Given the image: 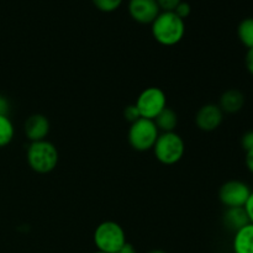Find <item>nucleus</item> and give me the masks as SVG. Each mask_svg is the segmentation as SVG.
<instances>
[{"mask_svg":"<svg viewBox=\"0 0 253 253\" xmlns=\"http://www.w3.org/2000/svg\"><path fill=\"white\" fill-rule=\"evenodd\" d=\"M116 253H137V251H136V249L132 246V245L126 242V244L124 245V246L121 247V249Z\"/></svg>","mask_w":253,"mask_h":253,"instance_id":"26","label":"nucleus"},{"mask_svg":"<svg viewBox=\"0 0 253 253\" xmlns=\"http://www.w3.org/2000/svg\"><path fill=\"white\" fill-rule=\"evenodd\" d=\"M245 161H246V166H247V168H249V170L253 174V148L252 150L247 151Z\"/></svg>","mask_w":253,"mask_h":253,"instance_id":"25","label":"nucleus"},{"mask_svg":"<svg viewBox=\"0 0 253 253\" xmlns=\"http://www.w3.org/2000/svg\"><path fill=\"white\" fill-rule=\"evenodd\" d=\"M237 35H239L240 41L246 46L247 48L253 47V17H247L242 20L237 29Z\"/></svg>","mask_w":253,"mask_h":253,"instance_id":"15","label":"nucleus"},{"mask_svg":"<svg viewBox=\"0 0 253 253\" xmlns=\"http://www.w3.org/2000/svg\"><path fill=\"white\" fill-rule=\"evenodd\" d=\"M241 146L245 151H250L253 148V131L245 133L241 138Z\"/></svg>","mask_w":253,"mask_h":253,"instance_id":"21","label":"nucleus"},{"mask_svg":"<svg viewBox=\"0 0 253 253\" xmlns=\"http://www.w3.org/2000/svg\"><path fill=\"white\" fill-rule=\"evenodd\" d=\"M152 35L158 43L163 46H174L179 43L185 34L184 20L180 19L174 11L160 12L152 22Z\"/></svg>","mask_w":253,"mask_h":253,"instance_id":"1","label":"nucleus"},{"mask_svg":"<svg viewBox=\"0 0 253 253\" xmlns=\"http://www.w3.org/2000/svg\"><path fill=\"white\" fill-rule=\"evenodd\" d=\"M26 160L34 172L47 174L58 165V150L53 143L47 140L31 142L27 147Z\"/></svg>","mask_w":253,"mask_h":253,"instance_id":"2","label":"nucleus"},{"mask_svg":"<svg viewBox=\"0 0 253 253\" xmlns=\"http://www.w3.org/2000/svg\"><path fill=\"white\" fill-rule=\"evenodd\" d=\"M148 253H167V252L162 251V250H152V251H150Z\"/></svg>","mask_w":253,"mask_h":253,"instance_id":"27","label":"nucleus"},{"mask_svg":"<svg viewBox=\"0 0 253 253\" xmlns=\"http://www.w3.org/2000/svg\"><path fill=\"white\" fill-rule=\"evenodd\" d=\"M93 2L101 11L110 12L118 9L121 2H123V0H93Z\"/></svg>","mask_w":253,"mask_h":253,"instance_id":"17","label":"nucleus"},{"mask_svg":"<svg viewBox=\"0 0 253 253\" xmlns=\"http://www.w3.org/2000/svg\"><path fill=\"white\" fill-rule=\"evenodd\" d=\"M180 1L182 0H157V4L163 11H174Z\"/></svg>","mask_w":253,"mask_h":253,"instance_id":"20","label":"nucleus"},{"mask_svg":"<svg viewBox=\"0 0 253 253\" xmlns=\"http://www.w3.org/2000/svg\"><path fill=\"white\" fill-rule=\"evenodd\" d=\"M128 12L131 17L140 24H152L160 15L161 9L157 0H130Z\"/></svg>","mask_w":253,"mask_h":253,"instance_id":"9","label":"nucleus"},{"mask_svg":"<svg viewBox=\"0 0 253 253\" xmlns=\"http://www.w3.org/2000/svg\"><path fill=\"white\" fill-rule=\"evenodd\" d=\"M244 93L239 89H229L220 98L219 106L224 114H236L242 110L245 105Z\"/></svg>","mask_w":253,"mask_h":253,"instance_id":"11","label":"nucleus"},{"mask_svg":"<svg viewBox=\"0 0 253 253\" xmlns=\"http://www.w3.org/2000/svg\"><path fill=\"white\" fill-rule=\"evenodd\" d=\"M15 135V128L9 116L0 115V148L5 147L12 141Z\"/></svg>","mask_w":253,"mask_h":253,"instance_id":"16","label":"nucleus"},{"mask_svg":"<svg viewBox=\"0 0 253 253\" xmlns=\"http://www.w3.org/2000/svg\"><path fill=\"white\" fill-rule=\"evenodd\" d=\"M174 12L175 15H178V16L180 17V19L184 20L190 15V12H192V7H190V5L188 4L187 1H180L179 4H178V6L174 9Z\"/></svg>","mask_w":253,"mask_h":253,"instance_id":"19","label":"nucleus"},{"mask_svg":"<svg viewBox=\"0 0 253 253\" xmlns=\"http://www.w3.org/2000/svg\"><path fill=\"white\" fill-rule=\"evenodd\" d=\"M126 242V234L123 226L115 221L101 222L94 231V244L98 251L116 253Z\"/></svg>","mask_w":253,"mask_h":253,"instance_id":"4","label":"nucleus"},{"mask_svg":"<svg viewBox=\"0 0 253 253\" xmlns=\"http://www.w3.org/2000/svg\"><path fill=\"white\" fill-rule=\"evenodd\" d=\"M232 246L235 253H253V224L250 222L235 232Z\"/></svg>","mask_w":253,"mask_h":253,"instance_id":"13","label":"nucleus"},{"mask_svg":"<svg viewBox=\"0 0 253 253\" xmlns=\"http://www.w3.org/2000/svg\"><path fill=\"white\" fill-rule=\"evenodd\" d=\"M10 110V103L5 96L0 95V115L7 116Z\"/></svg>","mask_w":253,"mask_h":253,"instance_id":"22","label":"nucleus"},{"mask_svg":"<svg viewBox=\"0 0 253 253\" xmlns=\"http://www.w3.org/2000/svg\"><path fill=\"white\" fill-rule=\"evenodd\" d=\"M224 120V113L216 104H205L195 114V124L198 128L205 132L216 130Z\"/></svg>","mask_w":253,"mask_h":253,"instance_id":"8","label":"nucleus"},{"mask_svg":"<svg viewBox=\"0 0 253 253\" xmlns=\"http://www.w3.org/2000/svg\"><path fill=\"white\" fill-rule=\"evenodd\" d=\"M224 225L226 229L236 232L240 229L250 224L249 215H247L245 208H226V211L224 212L222 217Z\"/></svg>","mask_w":253,"mask_h":253,"instance_id":"12","label":"nucleus"},{"mask_svg":"<svg viewBox=\"0 0 253 253\" xmlns=\"http://www.w3.org/2000/svg\"><path fill=\"white\" fill-rule=\"evenodd\" d=\"M141 118L155 120L156 116L167 108V96L161 88L150 86L143 89L135 103Z\"/></svg>","mask_w":253,"mask_h":253,"instance_id":"6","label":"nucleus"},{"mask_svg":"<svg viewBox=\"0 0 253 253\" xmlns=\"http://www.w3.org/2000/svg\"><path fill=\"white\" fill-rule=\"evenodd\" d=\"M160 133L155 121L141 118L131 124L128 130V143L133 150L140 152L150 151L155 146Z\"/></svg>","mask_w":253,"mask_h":253,"instance_id":"5","label":"nucleus"},{"mask_svg":"<svg viewBox=\"0 0 253 253\" xmlns=\"http://www.w3.org/2000/svg\"><path fill=\"white\" fill-rule=\"evenodd\" d=\"M153 121L160 132H174L178 125V115L173 109L167 106L156 116Z\"/></svg>","mask_w":253,"mask_h":253,"instance_id":"14","label":"nucleus"},{"mask_svg":"<svg viewBox=\"0 0 253 253\" xmlns=\"http://www.w3.org/2000/svg\"><path fill=\"white\" fill-rule=\"evenodd\" d=\"M245 62H246L247 71L250 72V74H252L253 76V47L252 48H249V51H247Z\"/></svg>","mask_w":253,"mask_h":253,"instance_id":"23","label":"nucleus"},{"mask_svg":"<svg viewBox=\"0 0 253 253\" xmlns=\"http://www.w3.org/2000/svg\"><path fill=\"white\" fill-rule=\"evenodd\" d=\"M252 190L241 180H229L219 190V199L226 208H242L246 205Z\"/></svg>","mask_w":253,"mask_h":253,"instance_id":"7","label":"nucleus"},{"mask_svg":"<svg viewBox=\"0 0 253 253\" xmlns=\"http://www.w3.org/2000/svg\"><path fill=\"white\" fill-rule=\"evenodd\" d=\"M245 210H246L247 215H249V219H250V222L253 224V192L251 193V195H250L249 200H247L246 205H245Z\"/></svg>","mask_w":253,"mask_h":253,"instance_id":"24","label":"nucleus"},{"mask_svg":"<svg viewBox=\"0 0 253 253\" xmlns=\"http://www.w3.org/2000/svg\"><path fill=\"white\" fill-rule=\"evenodd\" d=\"M49 128H51L49 120L42 114H32L27 118L24 125L25 136L31 142L46 140L49 133Z\"/></svg>","mask_w":253,"mask_h":253,"instance_id":"10","label":"nucleus"},{"mask_svg":"<svg viewBox=\"0 0 253 253\" xmlns=\"http://www.w3.org/2000/svg\"><path fill=\"white\" fill-rule=\"evenodd\" d=\"M94 253H105V252H101V251H96V252H94Z\"/></svg>","mask_w":253,"mask_h":253,"instance_id":"28","label":"nucleus"},{"mask_svg":"<svg viewBox=\"0 0 253 253\" xmlns=\"http://www.w3.org/2000/svg\"><path fill=\"white\" fill-rule=\"evenodd\" d=\"M153 153L158 162L173 166L179 162L185 152V143L177 132H161L153 146Z\"/></svg>","mask_w":253,"mask_h":253,"instance_id":"3","label":"nucleus"},{"mask_svg":"<svg viewBox=\"0 0 253 253\" xmlns=\"http://www.w3.org/2000/svg\"><path fill=\"white\" fill-rule=\"evenodd\" d=\"M124 116H125V119L130 124L135 123V121H137L138 119H141L140 113H138V109L136 108L135 104L126 106L125 110H124Z\"/></svg>","mask_w":253,"mask_h":253,"instance_id":"18","label":"nucleus"}]
</instances>
